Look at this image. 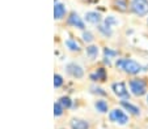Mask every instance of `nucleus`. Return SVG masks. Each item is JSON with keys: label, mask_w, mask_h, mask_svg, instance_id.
Returning a JSON list of instances; mask_svg holds the SVG:
<instances>
[{"label": "nucleus", "mask_w": 148, "mask_h": 129, "mask_svg": "<svg viewBox=\"0 0 148 129\" xmlns=\"http://www.w3.org/2000/svg\"><path fill=\"white\" fill-rule=\"evenodd\" d=\"M71 128L72 129H88L89 124L85 120H80V119H73L71 120Z\"/></svg>", "instance_id": "8"}, {"label": "nucleus", "mask_w": 148, "mask_h": 129, "mask_svg": "<svg viewBox=\"0 0 148 129\" xmlns=\"http://www.w3.org/2000/svg\"><path fill=\"white\" fill-rule=\"evenodd\" d=\"M95 107L97 108V111H100V112H108V103L105 101H97L95 104Z\"/></svg>", "instance_id": "12"}, {"label": "nucleus", "mask_w": 148, "mask_h": 129, "mask_svg": "<svg viewBox=\"0 0 148 129\" xmlns=\"http://www.w3.org/2000/svg\"><path fill=\"white\" fill-rule=\"evenodd\" d=\"M121 104H122L123 107H125L127 111H130V112L132 113V115H135V116H138V115H140V109L138 108V107H135V106H132V104H130V103H127V102H121Z\"/></svg>", "instance_id": "11"}, {"label": "nucleus", "mask_w": 148, "mask_h": 129, "mask_svg": "<svg viewBox=\"0 0 148 129\" xmlns=\"http://www.w3.org/2000/svg\"><path fill=\"white\" fill-rule=\"evenodd\" d=\"M131 8L138 16L148 14V0H132Z\"/></svg>", "instance_id": "2"}, {"label": "nucleus", "mask_w": 148, "mask_h": 129, "mask_svg": "<svg viewBox=\"0 0 148 129\" xmlns=\"http://www.w3.org/2000/svg\"><path fill=\"white\" fill-rule=\"evenodd\" d=\"M115 4H117V7L121 11H126V7H127L126 0H115Z\"/></svg>", "instance_id": "19"}, {"label": "nucleus", "mask_w": 148, "mask_h": 129, "mask_svg": "<svg viewBox=\"0 0 148 129\" xmlns=\"http://www.w3.org/2000/svg\"><path fill=\"white\" fill-rule=\"evenodd\" d=\"M117 67L130 74H136L142 70V65L131 59H121L117 61Z\"/></svg>", "instance_id": "1"}, {"label": "nucleus", "mask_w": 148, "mask_h": 129, "mask_svg": "<svg viewBox=\"0 0 148 129\" xmlns=\"http://www.w3.org/2000/svg\"><path fill=\"white\" fill-rule=\"evenodd\" d=\"M87 52L92 59H95V57L97 56V53H98V47L97 46H89V47L87 48Z\"/></svg>", "instance_id": "14"}, {"label": "nucleus", "mask_w": 148, "mask_h": 129, "mask_svg": "<svg viewBox=\"0 0 148 129\" xmlns=\"http://www.w3.org/2000/svg\"><path fill=\"white\" fill-rule=\"evenodd\" d=\"M66 46H67L71 51H80V45L73 39H68L67 42H66Z\"/></svg>", "instance_id": "13"}, {"label": "nucleus", "mask_w": 148, "mask_h": 129, "mask_svg": "<svg viewBox=\"0 0 148 129\" xmlns=\"http://www.w3.org/2000/svg\"><path fill=\"white\" fill-rule=\"evenodd\" d=\"M64 14H66V7L60 3H56L55 7H54V17L56 20H60Z\"/></svg>", "instance_id": "9"}, {"label": "nucleus", "mask_w": 148, "mask_h": 129, "mask_svg": "<svg viewBox=\"0 0 148 129\" xmlns=\"http://www.w3.org/2000/svg\"><path fill=\"white\" fill-rule=\"evenodd\" d=\"M147 104H148V95H147Z\"/></svg>", "instance_id": "21"}, {"label": "nucleus", "mask_w": 148, "mask_h": 129, "mask_svg": "<svg viewBox=\"0 0 148 129\" xmlns=\"http://www.w3.org/2000/svg\"><path fill=\"white\" fill-rule=\"evenodd\" d=\"M68 22H70V25L76 26V28H79V29H84V28H85V26H84V22L81 21V18L76 13L71 14L70 18H68Z\"/></svg>", "instance_id": "7"}, {"label": "nucleus", "mask_w": 148, "mask_h": 129, "mask_svg": "<svg viewBox=\"0 0 148 129\" xmlns=\"http://www.w3.org/2000/svg\"><path fill=\"white\" fill-rule=\"evenodd\" d=\"M83 38H84V41H85V42H92V41H93V35L90 33H84L83 34Z\"/></svg>", "instance_id": "20"}, {"label": "nucleus", "mask_w": 148, "mask_h": 129, "mask_svg": "<svg viewBox=\"0 0 148 129\" xmlns=\"http://www.w3.org/2000/svg\"><path fill=\"white\" fill-rule=\"evenodd\" d=\"M67 72L70 73L72 77H76V78H81L84 76V70L81 69L80 65L77 64H68L67 65Z\"/></svg>", "instance_id": "5"}, {"label": "nucleus", "mask_w": 148, "mask_h": 129, "mask_svg": "<svg viewBox=\"0 0 148 129\" xmlns=\"http://www.w3.org/2000/svg\"><path fill=\"white\" fill-rule=\"evenodd\" d=\"M63 113V106L60 103H55L54 104V115L55 116H60Z\"/></svg>", "instance_id": "17"}, {"label": "nucleus", "mask_w": 148, "mask_h": 129, "mask_svg": "<svg viewBox=\"0 0 148 129\" xmlns=\"http://www.w3.org/2000/svg\"><path fill=\"white\" fill-rule=\"evenodd\" d=\"M62 84H63V78H62L59 74H55V76H54V86H55V87H60Z\"/></svg>", "instance_id": "18"}, {"label": "nucleus", "mask_w": 148, "mask_h": 129, "mask_svg": "<svg viewBox=\"0 0 148 129\" xmlns=\"http://www.w3.org/2000/svg\"><path fill=\"white\" fill-rule=\"evenodd\" d=\"M59 103L62 104L63 107H66V108H68V107H71V99L68 98V97H62L60 99H59Z\"/></svg>", "instance_id": "16"}, {"label": "nucleus", "mask_w": 148, "mask_h": 129, "mask_svg": "<svg viewBox=\"0 0 148 129\" xmlns=\"http://www.w3.org/2000/svg\"><path fill=\"white\" fill-rule=\"evenodd\" d=\"M92 78L95 80V81H96V78H97L98 81H103V80H105V70H103V69H98L96 74H92Z\"/></svg>", "instance_id": "15"}, {"label": "nucleus", "mask_w": 148, "mask_h": 129, "mask_svg": "<svg viewBox=\"0 0 148 129\" xmlns=\"http://www.w3.org/2000/svg\"><path fill=\"white\" fill-rule=\"evenodd\" d=\"M110 120L114 121V123L121 124V125H125V124H127V121H129V118H127L126 113L123 112V111H121V109H113L112 112H110Z\"/></svg>", "instance_id": "4"}, {"label": "nucleus", "mask_w": 148, "mask_h": 129, "mask_svg": "<svg viewBox=\"0 0 148 129\" xmlns=\"http://www.w3.org/2000/svg\"><path fill=\"white\" fill-rule=\"evenodd\" d=\"M130 87H131V93L136 97H142L147 91V86L143 80H132L130 82Z\"/></svg>", "instance_id": "3"}, {"label": "nucleus", "mask_w": 148, "mask_h": 129, "mask_svg": "<svg viewBox=\"0 0 148 129\" xmlns=\"http://www.w3.org/2000/svg\"><path fill=\"white\" fill-rule=\"evenodd\" d=\"M113 91H114L115 95L118 97H127V87L123 82H115L112 86Z\"/></svg>", "instance_id": "6"}, {"label": "nucleus", "mask_w": 148, "mask_h": 129, "mask_svg": "<svg viewBox=\"0 0 148 129\" xmlns=\"http://www.w3.org/2000/svg\"><path fill=\"white\" fill-rule=\"evenodd\" d=\"M85 18H87V21L90 24H98L101 21V16L97 12H88V13L85 14Z\"/></svg>", "instance_id": "10"}]
</instances>
